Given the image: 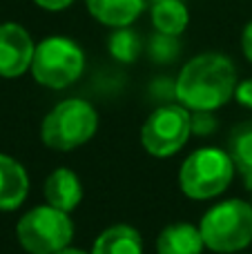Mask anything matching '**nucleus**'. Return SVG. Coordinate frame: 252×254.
Returning <instances> with one entry per match:
<instances>
[{
  "label": "nucleus",
  "instance_id": "7",
  "mask_svg": "<svg viewBox=\"0 0 252 254\" xmlns=\"http://www.w3.org/2000/svg\"><path fill=\"white\" fill-rule=\"evenodd\" d=\"M192 131V114L186 107L163 105L150 114L141 129V143L152 156H172L186 145Z\"/></svg>",
  "mask_w": 252,
  "mask_h": 254
},
{
  "label": "nucleus",
  "instance_id": "3",
  "mask_svg": "<svg viewBox=\"0 0 252 254\" xmlns=\"http://www.w3.org/2000/svg\"><path fill=\"white\" fill-rule=\"evenodd\" d=\"M85 69V54L74 40L49 36L36 45L31 74L36 83L49 89H65L80 78Z\"/></svg>",
  "mask_w": 252,
  "mask_h": 254
},
{
  "label": "nucleus",
  "instance_id": "15",
  "mask_svg": "<svg viewBox=\"0 0 252 254\" xmlns=\"http://www.w3.org/2000/svg\"><path fill=\"white\" fill-rule=\"evenodd\" d=\"M228 154L235 167L244 174L246 188L252 185V121L239 123L228 138Z\"/></svg>",
  "mask_w": 252,
  "mask_h": 254
},
{
  "label": "nucleus",
  "instance_id": "19",
  "mask_svg": "<svg viewBox=\"0 0 252 254\" xmlns=\"http://www.w3.org/2000/svg\"><path fill=\"white\" fill-rule=\"evenodd\" d=\"M235 98H237V101H239L244 107H250V110H252V78H250V80H244V83L237 85Z\"/></svg>",
  "mask_w": 252,
  "mask_h": 254
},
{
  "label": "nucleus",
  "instance_id": "14",
  "mask_svg": "<svg viewBox=\"0 0 252 254\" xmlns=\"http://www.w3.org/2000/svg\"><path fill=\"white\" fill-rule=\"evenodd\" d=\"M190 13L183 0H156L152 7V22L159 34L179 36L186 31Z\"/></svg>",
  "mask_w": 252,
  "mask_h": 254
},
{
  "label": "nucleus",
  "instance_id": "23",
  "mask_svg": "<svg viewBox=\"0 0 252 254\" xmlns=\"http://www.w3.org/2000/svg\"><path fill=\"white\" fill-rule=\"evenodd\" d=\"M248 190H252V185H250V188H248Z\"/></svg>",
  "mask_w": 252,
  "mask_h": 254
},
{
  "label": "nucleus",
  "instance_id": "6",
  "mask_svg": "<svg viewBox=\"0 0 252 254\" xmlns=\"http://www.w3.org/2000/svg\"><path fill=\"white\" fill-rule=\"evenodd\" d=\"M18 241L29 254H56L69 246L74 237V223L67 212L52 205L34 207L18 221Z\"/></svg>",
  "mask_w": 252,
  "mask_h": 254
},
{
  "label": "nucleus",
  "instance_id": "16",
  "mask_svg": "<svg viewBox=\"0 0 252 254\" xmlns=\"http://www.w3.org/2000/svg\"><path fill=\"white\" fill-rule=\"evenodd\" d=\"M110 52L119 61L132 63L141 54V38L136 36V31L127 29V27H121V29H116L110 36Z\"/></svg>",
  "mask_w": 252,
  "mask_h": 254
},
{
  "label": "nucleus",
  "instance_id": "21",
  "mask_svg": "<svg viewBox=\"0 0 252 254\" xmlns=\"http://www.w3.org/2000/svg\"><path fill=\"white\" fill-rule=\"evenodd\" d=\"M241 49H244L246 58L252 63V20L246 25L244 34H241Z\"/></svg>",
  "mask_w": 252,
  "mask_h": 254
},
{
  "label": "nucleus",
  "instance_id": "18",
  "mask_svg": "<svg viewBox=\"0 0 252 254\" xmlns=\"http://www.w3.org/2000/svg\"><path fill=\"white\" fill-rule=\"evenodd\" d=\"M214 127H217V121H214V116L210 112L199 110L192 114V131H196V134H210V131H214Z\"/></svg>",
  "mask_w": 252,
  "mask_h": 254
},
{
  "label": "nucleus",
  "instance_id": "12",
  "mask_svg": "<svg viewBox=\"0 0 252 254\" xmlns=\"http://www.w3.org/2000/svg\"><path fill=\"white\" fill-rule=\"evenodd\" d=\"M205 241L201 230L190 223L168 225L156 239V252L159 254H201Z\"/></svg>",
  "mask_w": 252,
  "mask_h": 254
},
{
  "label": "nucleus",
  "instance_id": "11",
  "mask_svg": "<svg viewBox=\"0 0 252 254\" xmlns=\"http://www.w3.org/2000/svg\"><path fill=\"white\" fill-rule=\"evenodd\" d=\"M145 0H87V9L98 22L107 27H129L141 16Z\"/></svg>",
  "mask_w": 252,
  "mask_h": 254
},
{
  "label": "nucleus",
  "instance_id": "9",
  "mask_svg": "<svg viewBox=\"0 0 252 254\" xmlns=\"http://www.w3.org/2000/svg\"><path fill=\"white\" fill-rule=\"evenodd\" d=\"M29 192V179L25 167L11 156L0 154V210L9 212L22 205Z\"/></svg>",
  "mask_w": 252,
  "mask_h": 254
},
{
  "label": "nucleus",
  "instance_id": "22",
  "mask_svg": "<svg viewBox=\"0 0 252 254\" xmlns=\"http://www.w3.org/2000/svg\"><path fill=\"white\" fill-rule=\"evenodd\" d=\"M56 254H87V252L78 250V248H63V250H58Z\"/></svg>",
  "mask_w": 252,
  "mask_h": 254
},
{
  "label": "nucleus",
  "instance_id": "17",
  "mask_svg": "<svg viewBox=\"0 0 252 254\" xmlns=\"http://www.w3.org/2000/svg\"><path fill=\"white\" fill-rule=\"evenodd\" d=\"M174 38H177V36H168V34H159V31H156V36L150 43L152 58H154V61H161V63L172 61L179 52V45Z\"/></svg>",
  "mask_w": 252,
  "mask_h": 254
},
{
  "label": "nucleus",
  "instance_id": "5",
  "mask_svg": "<svg viewBox=\"0 0 252 254\" xmlns=\"http://www.w3.org/2000/svg\"><path fill=\"white\" fill-rule=\"evenodd\" d=\"M232 174H235V163L230 154L223 149L203 147L186 158L179 172V185L186 196L205 201L221 194L230 185Z\"/></svg>",
  "mask_w": 252,
  "mask_h": 254
},
{
  "label": "nucleus",
  "instance_id": "4",
  "mask_svg": "<svg viewBox=\"0 0 252 254\" xmlns=\"http://www.w3.org/2000/svg\"><path fill=\"white\" fill-rule=\"evenodd\" d=\"M201 237L214 252L244 250L252 241V205L241 198L214 205L201 219Z\"/></svg>",
  "mask_w": 252,
  "mask_h": 254
},
{
  "label": "nucleus",
  "instance_id": "8",
  "mask_svg": "<svg viewBox=\"0 0 252 254\" xmlns=\"http://www.w3.org/2000/svg\"><path fill=\"white\" fill-rule=\"evenodd\" d=\"M36 45L29 31L18 22L0 25V76L18 78L27 69H31Z\"/></svg>",
  "mask_w": 252,
  "mask_h": 254
},
{
  "label": "nucleus",
  "instance_id": "2",
  "mask_svg": "<svg viewBox=\"0 0 252 254\" xmlns=\"http://www.w3.org/2000/svg\"><path fill=\"white\" fill-rule=\"evenodd\" d=\"M96 127L98 114L87 101L67 98L45 116L40 136L49 149L71 152L87 143L96 134Z\"/></svg>",
  "mask_w": 252,
  "mask_h": 254
},
{
  "label": "nucleus",
  "instance_id": "20",
  "mask_svg": "<svg viewBox=\"0 0 252 254\" xmlns=\"http://www.w3.org/2000/svg\"><path fill=\"white\" fill-rule=\"evenodd\" d=\"M38 7L47 9V11H63V9H67L74 0H34Z\"/></svg>",
  "mask_w": 252,
  "mask_h": 254
},
{
  "label": "nucleus",
  "instance_id": "1",
  "mask_svg": "<svg viewBox=\"0 0 252 254\" xmlns=\"http://www.w3.org/2000/svg\"><path fill=\"white\" fill-rule=\"evenodd\" d=\"M237 89V69L223 54L208 52L194 56L181 69L174 94L186 107L212 112L226 105Z\"/></svg>",
  "mask_w": 252,
  "mask_h": 254
},
{
  "label": "nucleus",
  "instance_id": "10",
  "mask_svg": "<svg viewBox=\"0 0 252 254\" xmlns=\"http://www.w3.org/2000/svg\"><path fill=\"white\" fill-rule=\"evenodd\" d=\"M45 198L56 210L71 212L83 201V188H80L78 176L67 167L54 170L45 181Z\"/></svg>",
  "mask_w": 252,
  "mask_h": 254
},
{
  "label": "nucleus",
  "instance_id": "13",
  "mask_svg": "<svg viewBox=\"0 0 252 254\" xmlns=\"http://www.w3.org/2000/svg\"><path fill=\"white\" fill-rule=\"evenodd\" d=\"M92 254H143L141 234L129 225H112L96 239Z\"/></svg>",
  "mask_w": 252,
  "mask_h": 254
}]
</instances>
